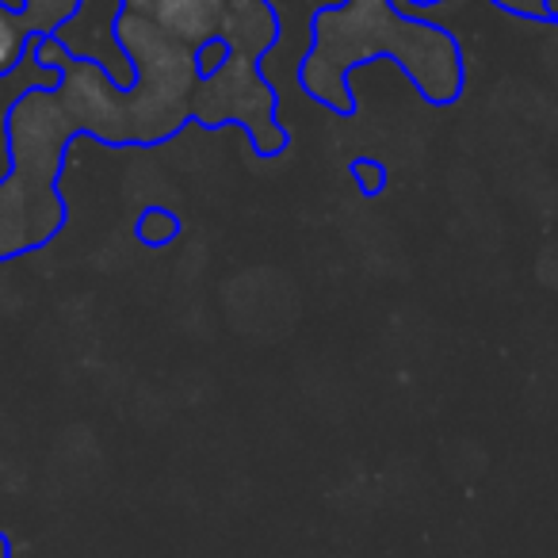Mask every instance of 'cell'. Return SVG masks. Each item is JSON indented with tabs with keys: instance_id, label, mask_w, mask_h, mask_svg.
Segmentation results:
<instances>
[{
	"instance_id": "cell-4",
	"label": "cell",
	"mask_w": 558,
	"mask_h": 558,
	"mask_svg": "<svg viewBox=\"0 0 558 558\" xmlns=\"http://www.w3.org/2000/svg\"><path fill=\"white\" fill-rule=\"evenodd\" d=\"M77 0H24V9H4L0 4V77H9L24 62L27 39L35 32L50 35L73 20Z\"/></svg>"
},
{
	"instance_id": "cell-5",
	"label": "cell",
	"mask_w": 558,
	"mask_h": 558,
	"mask_svg": "<svg viewBox=\"0 0 558 558\" xmlns=\"http://www.w3.org/2000/svg\"><path fill=\"white\" fill-rule=\"evenodd\" d=\"M154 20H157V32H165L169 39L177 43H199L215 39L218 27H222V12H226V0H154Z\"/></svg>"
},
{
	"instance_id": "cell-9",
	"label": "cell",
	"mask_w": 558,
	"mask_h": 558,
	"mask_svg": "<svg viewBox=\"0 0 558 558\" xmlns=\"http://www.w3.org/2000/svg\"><path fill=\"white\" fill-rule=\"evenodd\" d=\"M0 558H12V543H9V535L0 532Z\"/></svg>"
},
{
	"instance_id": "cell-7",
	"label": "cell",
	"mask_w": 558,
	"mask_h": 558,
	"mask_svg": "<svg viewBox=\"0 0 558 558\" xmlns=\"http://www.w3.org/2000/svg\"><path fill=\"white\" fill-rule=\"evenodd\" d=\"M352 177H356L364 195H379L383 187H387V169H383L379 161H372V157H356V161H352Z\"/></svg>"
},
{
	"instance_id": "cell-6",
	"label": "cell",
	"mask_w": 558,
	"mask_h": 558,
	"mask_svg": "<svg viewBox=\"0 0 558 558\" xmlns=\"http://www.w3.org/2000/svg\"><path fill=\"white\" fill-rule=\"evenodd\" d=\"M138 238L146 241V245H154V248H161V245H169V241H177V233H180V218L172 215V210H165V207H149V210H142L138 215Z\"/></svg>"
},
{
	"instance_id": "cell-8",
	"label": "cell",
	"mask_w": 558,
	"mask_h": 558,
	"mask_svg": "<svg viewBox=\"0 0 558 558\" xmlns=\"http://www.w3.org/2000/svg\"><path fill=\"white\" fill-rule=\"evenodd\" d=\"M417 4H428V0H417ZM497 4L520 12V16H543V20L555 16V12H550V0H497Z\"/></svg>"
},
{
	"instance_id": "cell-1",
	"label": "cell",
	"mask_w": 558,
	"mask_h": 558,
	"mask_svg": "<svg viewBox=\"0 0 558 558\" xmlns=\"http://www.w3.org/2000/svg\"><path fill=\"white\" fill-rule=\"evenodd\" d=\"M372 54H390L428 104H451L463 88V58L440 27L398 20L387 0H352L314 20V47L303 62V88L337 116H352L349 73Z\"/></svg>"
},
{
	"instance_id": "cell-3",
	"label": "cell",
	"mask_w": 558,
	"mask_h": 558,
	"mask_svg": "<svg viewBox=\"0 0 558 558\" xmlns=\"http://www.w3.org/2000/svg\"><path fill=\"white\" fill-rule=\"evenodd\" d=\"M218 35L226 39L230 54L215 73L195 81L187 119L203 126L241 123L260 157H276L288 149V131L276 123V93L260 77L256 62L271 47V16L260 0H233L222 12Z\"/></svg>"
},
{
	"instance_id": "cell-2",
	"label": "cell",
	"mask_w": 558,
	"mask_h": 558,
	"mask_svg": "<svg viewBox=\"0 0 558 558\" xmlns=\"http://www.w3.org/2000/svg\"><path fill=\"white\" fill-rule=\"evenodd\" d=\"M77 126L65 116L54 88H32L9 108V172L0 177V264L50 245L65 226L58 192L65 146Z\"/></svg>"
}]
</instances>
